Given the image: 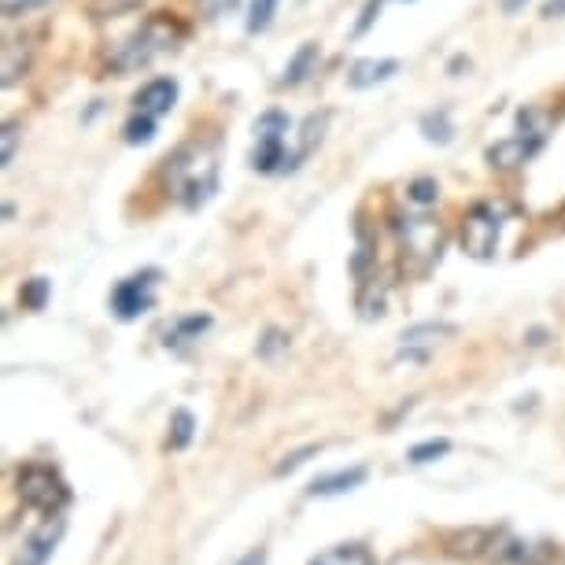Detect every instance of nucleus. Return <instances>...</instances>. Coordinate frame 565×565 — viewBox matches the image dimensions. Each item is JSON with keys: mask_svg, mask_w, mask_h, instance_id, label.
Returning a JSON list of instances; mask_svg holds the SVG:
<instances>
[{"mask_svg": "<svg viewBox=\"0 0 565 565\" xmlns=\"http://www.w3.org/2000/svg\"><path fill=\"white\" fill-rule=\"evenodd\" d=\"M163 178H167L170 196H174L181 207L196 211V207L207 204L211 193L218 189V152H215V145H200V141H196V145L178 148V152L167 159Z\"/></svg>", "mask_w": 565, "mask_h": 565, "instance_id": "1", "label": "nucleus"}, {"mask_svg": "<svg viewBox=\"0 0 565 565\" xmlns=\"http://www.w3.org/2000/svg\"><path fill=\"white\" fill-rule=\"evenodd\" d=\"M396 229H399V248H403V259L410 263V270L425 274L440 259V252H444V226L433 222L429 215H410L399 218Z\"/></svg>", "mask_w": 565, "mask_h": 565, "instance_id": "2", "label": "nucleus"}, {"mask_svg": "<svg viewBox=\"0 0 565 565\" xmlns=\"http://www.w3.org/2000/svg\"><path fill=\"white\" fill-rule=\"evenodd\" d=\"M174 49V26L163 23V19H152L145 23V30H137L130 41H122L115 56H111V67L115 71H137V67H145L159 56V52Z\"/></svg>", "mask_w": 565, "mask_h": 565, "instance_id": "3", "label": "nucleus"}, {"mask_svg": "<svg viewBox=\"0 0 565 565\" xmlns=\"http://www.w3.org/2000/svg\"><path fill=\"white\" fill-rule=\"evenodd\" d=\"M19 495H23L26 506H34L41 514L56 517L67 506L71 492H67V484L60 481V473L49 466H26L19 473Z\"/></svg>", "mask_w": 565, "mask_h": 565, "instance_id": "4", "label": "nucleus"}, {"mask_svg": "<svg viewBox=\"0 0 565 565\" xmlns=\"http://www.w3.org/2000/svg\"><path fill=\"white\" fill-rule=\"evenodd\" d=\"M503 207L495 204H477L469 207V215L462 218V248L473 259H492L499 248V233H503Z\"/></svg>", "mask_w": 565, "mask_h": 565, "instance_id": "5", "label": "nucleus"}, {"mask_svg": "<svg viewBox=\"0 0 565 565\" xmlns=\"http://www.w3.org/2000/svg\"><path fill=\"white\" fill-rule=\"evenodd\" d=\"M543 137H547V115L529 111V115H521V130H517V137H510V141H503V145H495L492 152H488V159H492V167H499V170H514V167H521L525 159H532L536 152H540Z\"/></svg>", "mask_w": 565, "mask_h": 565, "instance_id": "6", "label": "nucleus"}, {"mask_svg": "<svg viewBox=\"0 0 565 565\" xmlns=\"http://www.w3.org/2000/svg\"><path fill=\"white\" fill-rule=\"evenodd\" d=\"M156 281L159 270H145V274H133L126 281H119L115 292H111V311L119 314L122 322H133V318H141L145 311H152V303H156Z\"/></svg>", "mask_w": 565, "mask_h": 565, "instance_id": "7", "label": "nucleus"}, {"mask_svg": "<svg viewBox=\"0 0 565 565\" xmlns=\"http://www.w3.org/2000/svg\"><path fill=\"white\" fill-rule=\"evenodd\" d=\"M285 133H289V119L281 115V111H270L263 119L255 122V137H259V145L252 152V167L270 174V170L285 167Z\"/></svg>", "mask_w": 565, "mask_h": 565, "instance_id": "8", "label": "nucleus"}, {"mask_svg": "<svg viewBox=\"0 0 565 565\" xmlns=\"http://www.w3.org/2000/svg\"><path fill=\"white\" fill-rule=\"evenodd\" d=\"M455 337V325H414V329H407L403 333V340H399V355L403 359H429L436 351V344H444V340Z\"/></svg>", "mask_w": 565, "mask_h": 565, "instance_id": "9", "label": "nucleus"}, {"mask_svg": "<svg viewBox=\"0 0 565 565\" xmlns=\"http://www.w3.org/2000/svg\"><path fill=\"white\" fill-rule=\"evenodd\" d=\"M174 100H178V82H170V78H156V82H148L137 97H133V108L152 115V119H163L170 108H174Z\"/></svg>", "mask_w": 565, "mask_h": 565, "instance_id": "10", "label": "nucleus"}, {"mask_svg": "<svg viewBox=\"0 0 565 565\" xmlns=\"http://www.w3.org/2000/svg\"><path fill=\"white\" fill-rule=\"evenodd\" d=\"M60 536H63V521H60V517H56V521H49V525H41V532H34V536L26 540L19 565H45L52 558V551H56Z\"/></svg>", "mask_w": 565, "mask_h": 565, "instance_id": "11", "label": "nucleus"}, {"mask_svg": "<svg viewBox=\"0 0 565 565\" xmlns=\"http://www.w3.org/2000/svg\"><path fill=\"white\" fill-rule=\"evenodd\" d=\"M366 481V469L355 466V469H340V473H329V477H318V481L307 488L311 495H344L351 488H359Z\"/></svg>", "mask_w": 565, "mask_h": 565, "instance_id": "12", "label": "nucleus"}, {"mask_svg": "<svg viewBox=\"0 0 565 565\" xmlns=\"http://www.w3.org/2000/svg\"><path fill=\"white\" fill-rule=\"evenodd\" d=\"M396 71H399L396 60H359L355 67H351L348 82L355 85V89H366V85L388 82V78H392Z\"/></svg>", "mask_w": 565, "mask_h": 565, "instance_id": "13", "label": "nucleus"}, {"mask_svg": "<svg viewBox=\"0 0 565 565\" xmlns=\"http://www.w3.org/2000/svg\"><path fill=\"white\" fill-rule=\"evenodd\" d=\"M311 565H377L373 562V554L359 543H344V547H329L314 558Z\"/></svg>", "mask_w": 565, "mask_h": 565, "instance_id": "14", "label": "nucleus"}, {"mask_svg": "<svg viewBox=\"0 0 565 565\" xmlns=\"http://www.w3.org/2000/svg\"><path fill=\"white\" fill-rule=\"evenodd\" d=\"M30 67V49H26V41H8L4 45V60H0V74H4V85L19 82Z\"/></svg>", "mask_w": 565, "mask_h": 565, "instance_id": "15", "label": "nucleus"}, {"mask_svg": "<svg viewBox=\"0 0 565 565\" xmlns=\"http://www.w3.org/2000/svg\"><path fill=\"white\" fill-rule=\"evenodd\" d=\"M207 325H211V318H207V314L181 318V322L167 333V348H181V344H189V340H200V333H204Z\"/></svg>", "mask_w": 565, "mask_h": 565, "instance_id": "16", "label": "nucleus"}, {"mask_svg": "<svg viewBox=\"0 0 565 565\" xmlns=\"http://www.w3.org/2000/svg\"><path fill=\"white\" fill-rule=\"evenodd\" d=\"M193 433H196V418L189 410H178L174 418H170V447L181 451V447L193 444Z\"/></svg>", "mask_w": 565, "mask_h": 565, "instance_id": "17", "label": "nucleus"}, {"mask_svg": "<svg viewBox=\"0 0 565 565\" xmlns=\"http://www.w3.org/2000/svg\"><path fill=\"white\" fill-rule=\"evenodd\" d=\"M156 122L159 119H152V115H145V111H133V119L126 122V141H130V145H145V141H152Z\"/></svg>", "mask_w": 565, "mask_h": 565, "instance_id": "18", "label": "nucleus"}, {"mask_svg": "<svg viewBox=\"0 0 565 565\" xmlns=\"http://www.w3.org/2000/svg\"><path fill=\"white\" fill-rule=\"evenodd\" d=\"M314 56H318V49H314V45H303V49L296 52V60L289 63V71H285V85L303 82V78H307V71H311Z\"/></svg>", "mask_w": 565, "mask_h": 565, "instance_id": "19", "label": "nucleus"}, {"mask_svg": "<svg viewBox=\"0 0 565 565\" xmlns=\"http://www.w3.org/2000/svg\"><path fill=\"white\" fill-rule=\"evenodd\" d=\"M451 451V440H425V444L410 447V462L421 466V462H433V458H444Z\"/></svg>", "mask_w": 565, "mask_h": 565, "instance_id": "20", "label": "nucleus"}, {"mask_svg": "<svg viewBox=\"0 0 565 565\" xmlns=\"http://www.w3.org/2000/svg\"><path fill=\"white\" fill-rule=\"evenodd\" d=\"M274 12H277V0H252V12H248V30H252V34L266 30V26H270V19H274Z\"/></svg>", "mask_w": 565, "mask_h": 565, "instance_id": "21", "label": "nucleus"}, {"mask_svg": "<svg viewBox=\"0 0 565 565\" xmlns=\"http://www.w3.org/2000/svg\"><path fill=\"white\" fill-rule=\"evenodd\" d=\"M45 300H49V281H45V277H34V281H26V289H23V303H26V307L41 311V307H45Z\"/></svg>", "mask_w": 565, "mask_h": 565, "instance_id": "22", "label": "nucleus"}, {"mask_svg": "<svg viewBox=\"0 0 565 565\" xmlns=\"http://www.w3.org/2000/svg\"><path fill=\"white\" fill-rule=\"evenodd\" d=\"M407 196L414 200L418 207H429V204H436V181H429V178H421V181H414L407 189Z\"/></svg>", "mask_w": 565, "mask_h": 565, "instance_id": "23", "label": "nucleus"}, {"mask_svg": "<svg viewBox=\"0 0 565 565\" xmlns=\"http://www.w3.org/2000/svg\"><path fill=\"white\" fill-rule=\"evenodd\" d=\"M200 8H204L207 19H218V15H226L237 8V0H200Z\"/></svg>", "mask_w": 565, "mask_h": 565, "instance_id": "24", "label": "nucleus"}, {"mask_svg": "<svg viewBox=\"0 0 565 565\" xmlns=\"http://www.w3.org/2000/svg\"><path fill=\"white\" fill-rule=\"evenodd\" d=\"M41 4H49V0H0L4 15H23L30 12V8H41Z\"/></svg>", "mask_w": 565, "mask_h": 565, "instance_id": "25", "label": "nucleus"}, {"mask_svg": "<svg viewBox=\"0 0 565 565\" xmlns=\"http://www.w3.org/2000/svg\"><path fill=\"white\" fill-rule=\"evenodd\" d=\"M15 141H19V126H15V122H8V126H4V167H8V163H12L15 159Z\"/></svg>", "mask_w": 565, "mask_h": 565, "instance_id": "26", "label": "nucleus"}, {"mask_svg": "<svg viewBox=\"0 0 565 565\" xmlns=\"http://www.w3.org/2000/svg\"><path fill=\"white\" fill-rule=\"evenodd\" d=\"M314 451H318V447H303V451H296L289 462H281V466H277V473H289V469H296L300 462H307V455H314Z\"/></svg>", "mask_w": 565, "mask_h": 565, "instance_id": "27", "label": "nucleus"}, {"mask_svg": "<svg viewBox=\"0 0 565 565\" xmlns=\"http://www.w3.org/2000/svg\"><path fill=\"white\" fill-rule=\"evenodd\" d=\"M558 12H565V0H551V4H547V8H543V15H558Z\"/></svg>", "mask_w": 565, "mask_h": 565, "instance_id": "28", "label": "nucleus"}, {"mask_svg": "<svg viewBox=\"0 0 565 565\" xmlns=\"http://www.w3.org/2000/svg\"><path fill=\"white\" fill-rule=\"evenodd\" d=\"M263 562H266V554H263V551H252L241 565H263Z\"/></svg>", "mask_w": 565, "mask_h": 565, "instance_id": "29", "label": "nucleus"}]
</instances>
